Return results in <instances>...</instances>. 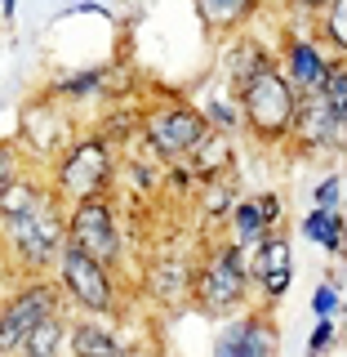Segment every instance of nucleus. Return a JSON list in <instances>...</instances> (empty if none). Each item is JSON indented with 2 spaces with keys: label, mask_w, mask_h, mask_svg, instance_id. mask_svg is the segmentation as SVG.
Returning a JSON list of instances; mask_svg holds the SVG:
<instances>
[{
  "label": "nucleus",
  "mask_w": 347,
  "mask_h": 357,
  "mask_svg": "<svg viewBox=\"0 0 347 357\" xmlns=\"http://www.w3.org/2000/svg\"><path fill=\"white\" fill-rule=\"evenodd\" d=\"M67 245H72L67 241V201L54 192V183L27 210L5 219L9 264L22 268V273H54Z\"/></svg>",
  "instance_id": "obj_1"
},
{
  "label": "nucleus",
  "mask_w": 347,
  "mask_h": 357,
  "mask_svg": "<svg viewBox=\"0 0 347 357\" xmlns=\"http://www.w3.org/2000/svg\"><path fill=\"white\" fill-rule=\"evenodd\" d=\"M250 290H254V268L250 250L241 241H214L196 264V286H192V304L205 317H236L250 308Z\"/></svg>",
  "instance_id": "obj_2"
},
{
  "label": "nucleus",
  "mask_w": 347,
  "mask_h": 357,
  "mask_svg": "<svg viewBox=\"0 0 347 357\" xmlns=\"http://www.w3.org/2000/svg\"><path fill=\"white\" fill-rule=\"evenodd\" d=\"M241 94V112H245V134L263 148H289L298 126V107L303 94L294 89V81L285 76L281 63H272L267 72H259L250 85L236 89Z\"/></svg>",
  "instance_id": "obj_3"
},
{
  "label": "nucleus",
  "mask_w": 347,
  "mask_h": 357,
  "mask_svg": "<svg viewBox=\"0 0 347 357\" xmlns=\"http://www.w3.org/2000/svg\"><path fill=\"white\" fill-rule=\"evenodd\" d=\"M120 174V156H116V143L107 134H85L67 148L58 161L49 165V183L67 206L72 201H85V197H107L111 183Z\"/></svg>",
  "instance_id": "obj_4"
},
{
  "label": "nucleus",
  "mask_w": 347,
  "mask_h": 357,
  "mask_svg": "<svg viewBox=\"0 0 347 357\" xmlns=\"http://www.w3.org/2000/svg\"><path fill=\"white\" fill-rule=\"evenodd\" d=\"M209 116L205 107L187 103V98H161V103H152L147 112H143V143L152 148V156L161 165H174V161H187L200 143L209 139Z\"/></svg>",
  "instance_id": "obj_5"
},
{
  "label": "nucleus",
  "mask_w": 347,
  "mask_h": 357,
  "mask_svg": "<svg viewBox=\"0 0 347 357\" xmlns=\"http://www.w3.org/2000/svg\"><path fill=\"white\" fill-rule=\"evenodd\" d=\"M67 304V290L54 273H31L9 290L5 299V312H0V353L5 357H18L22 340H27L31 326H40L45 317L63 312Z\"/></svg>",
  "instance_id": "obj_6"
},
{
  "label": "nucleus",
  "mask_w": 347,
  "mask_h": 357,
  "mask_svg": "<svg viewBox=\"0 0 347 357\" xmlns=\"http://www.w3.org/2000/svg\"><path fill=\"white\" fill-rule=\"evenodd\" d=\"M54 277L63 282L67 299L81 312H94V317H116L120 312V282H116V268L111 264L67 245L58 268H54Z\"/></svg>",
  "instance_id": "obj_7"
},
{
  "label": "nucleus",
  "mask_w": 347,
  "mask_h": 357,
  "mask_svg": "<svg viewBox=\"0 0 347 357\" xmlns=\"http://www.w3.org/2000/svg\"><path fill=\"white\" fill-rule=\"evenodd\" d=\"M67 241H72L76 250L111 264V268L120 264L125 237H120V215H116V206H111V192L107 197H85V201H72V206H67Z\"/></svg>",
  "instance_id": "obj_8"
},
{
  "label": "nucleus",
  "mask_w": 347,
  "mask_h": 357,
  "mask_svg": "<svg viewBox=\"0 0 347 357\" xmlns=\"http://www.w3.org/2000/svg\"><path fill=\"white\" fill-rule=\"evenodd\" d=\"M22 148L31 156H40V161H58V156L72 148V116H67V103L54 94H40L31 98V103H22Z\"/></svg>",
  "instance_id": "obj_9"
},
{
  "label": "nucleus",
  "mask_w": 347,
  "mask_h": 357,
  "mask_svg": "<svg viewBox=\"0 0 347 357\" xmlns=\"http://www.w3.org/2000/svg\"><path fill=\"white\" fill-rule=\"evenodd\" d=\"M289 148L303 152V156H339V152H347V121L325 103V94L303 98Z\"/></svg>",
  "instance_id": "obj_10"
},
{
  "label": "nucleus",
  "mask_w": 347,
  "mask_h": 357,
  "mask_svg": "<svg viewBox=\"0 0 347 357\" xmlns=\"http://www.w3.org/2000/svg\"><path fill=\"white\" fill-rule=\"evenodd\" d=\"M276 340H281V331H276L267 304L263 308H245V312L223 321L209 357H276Z\"/></svg>",
  "instance_id": "obj_11"
},
{
  "label": "nucleus",
  "mask_w": 347,
  "mask_h": 357,
  "mask_svg": "<svg viewBox=\"0 0 347 357\" xmlns=\"http://www.w3.org/2000/svg\"><path fill=\"white\" fill-rule=\"evenodd\" d=\"M334 63H339V54H334L330 45L316 36V31H303V36H289V40L281 45V67H285V76L294 81V89H298L303 98L321 94V89L330 85V72H334Z\"/></svg>",
  "instance_id": "obj_12"
},
{
  "label": "nucleus",
  "mask_w": 347,
  "mask_h": 357,
  "mask_svg": "<svg viewBox=\"0 0 347 357\" xmlns=\"http://www.w3.org/2000/svg\"><path fill=\"white\" fill-rule=\"evenodd\" d=\"M250 268H254V286H259L263 304H281L289 295V286H294V250H289V237L281 232H272L263 245H254L250 250Z\"/></svg>",
  "instance_id": "obj_13"
},
{
  "label": "nucleus",
  "mask_w": 347,
  "mask_h": 357,
  "mask_svg": "<svg viewBox=\"0 0 347 357\" xmlns=\"http://www.w3.org/2000/svg\"><path fill=\"white\" fill-rule=\"evenodd\" d=\"M276 63V54L267 50V45H259L254 36H245V31H236V36H227V45H223V76H227V85L232 89H241V85H250L259 72H267V67Z\"/></svg>",
  "instance_id": "obj_14"
},
{
  "label": "nucleus",
  "mask_w": 347,
  "mask_h": 357,
  "mask_svg": "<svg viewBox=\"0 0 347 357\" xmlns=\"http://www.w3.org/2000/svg\"><path fill=\"white\" fill-rule=\"evenodd\" d=\"M72 357H134V349L111 331V317L81 312L72 317Z\"/></svg>",
  "instance_id": "obj_15"
},
{
  "label": "nucleus",
  "mask_w": 347,
  "mask_h": 357,
  "mask_svg": "<svg viewBox=\"0 0 347 357\" xmlns=\"http://www.w3.org/2000/svg\"><path fill=\"white\" fill-rule=\"evenodd\" d=\"M192 286H196V264L161 255V259L147 268V290L161 304H187V299H192Z\"/></svg>",
  "instance_id": "obj_16"
},
{
  "label": "nucleus",
  "mask_w": 347,
  "mask_h": 357,
  "mask_svg": "<svg viewBox=\"0 0 347 357\" xmlns=\"http://www.w3.org/2000/svg\"><path fill=\"white\" fill-rule=\"evenodd\" d=\"M192 5H196V18L205 22V31L236 36V31H245V22H254L263 0H192Z\"/></svg>",
  "instance_id": "obj_17"
},
{
  "label": "nucleus",
  "mask_w": 347,
  "mask_h": 357,
  "mask_svg": "<svg viewBox=\"0 0 347 357\" xmlns=\"http://www.w3.org/2000/svg\"><path fill=\"white\" fill-rule=\"evenodd\" d=\"M298 232H303V241L316 245V250L343 255V245H347V215H343V210H316V206H307V215L298 219Z\"/></svg>",
  "instance_id": "obj_18"
},
{
  "label": "nucleus",
  "mask_w": 347,
  "mask_h": 357,
  "mask_svg": "<svg viewBox=\"0 0 347 357\" xmlns=\"http://www.w3.org/2000/svg\"><path fill=\"white\" fill-rule=\"evenodd\" d=\"M192 174L205 183V178H218V174H236V134H223V130H209V139L187 156Z\"/></svg>",
  "instance_id": "obj_19"
},
{
  "label": "nucleus",
  "mask_w": 347,
  "mask_h": 357,
  "mask_svg": "<svg viewBox=\"0 0 347 357\" xmlns=\"http://www.w3.org/2000/svg\"><path fill=\"white\" fill-rule=\"evenodd\" d=\"M236 174H218V178H205V183H196V210H200V223L205 228H218V223L232 219V210H236Z\"/></svg>",
  "instance_id": "obj_20"
},
{
  "label": "nucleus",
  "mask_w": 347,
  "mask_h": 357,
  "mask_svg": "<svg viewBox=\"0 0 347 357\" xmlns=\"http://www.w3.org/2000/svg\"><path fill=\"white\" fill-rule=\"evenodd\" d=\"M63 353H72V317L67 312H54L40 326H31L18 349V357H63Z\"/></svg>",
  "instance_id": "obj_21"
},
{
  "label": "nucleus",
  "mask_w": 347,
  "mask_h": 357,
  "mask_svg": "<svg viewBox=\"0 0 347 357\" xmlns=\"http://www.w3.org/2000/svg\"><path fill=\"white\" fill-rule=\"evenodd\" d=\"M272 223H267L263 215V206H259V197H241L236 201V210H232V219H227V237L232 241H241L245 250H254V245H263L267 237H272Z\"/></svg>",
  "instance_id": "obj_22"
},
{
  "label": "nucleus",
  "mask_w": 347,
  "mask_h": 357,
  "mask_svg": "<svg viewBox=\"0 0 347 357\" xmlns=\"http://www.w3.org/2000/svg\"><path fill=\"white\" fill-rule=\"evenodd\" d=\"M107 89V72L103 67H85V72H67L58 76L45 94H54V98H63V103H85V98H98Z\"/></svg>",
  "instance_id": "obj_23"
},
{
  "label": "nucleus",
  "mask_w": 347,
  "mask_h": 357,
  "mask_svg": "<svg viewBox=\"0 0 347 357\" xmlns=\"http://www.w3.org/2000/svg\"><path fill=\"white\" fill-rule=\"evenodd\" d=\"M205 116H209V126L223 130V134H245V112H241V94L232 89V94H209L205 103Z\"/></svg>",
  "instance_id": "obj_24"
},
{
  "label": "nucleus",
  "mask_w": 347,
  "mask_h": 357,
  "mask_svg": "<svg viewBox=\"0 0 347 357\" xmlns=\"http://www.w3.org/2000/svg\"><path fill=\"white\" fill-rule=\"evenodd\" d=\"M316 36L325 40L339 59H347V0H334L325 14L316 18Z\"/></svg>",
  "instance_id": "obj_25"
},
{
  "label": "nucleus",
  "mask_w": 347,
  "mask_h": 357,
  "mask_svg": "<svg viewBox=\"0 0 347 357\" xmlns=\"http://www.w3.org/2000/svg\"><path fill=\"white\" fill-rule=\"evenodd\" d=\"M321 94H325V103L339 112V116L347 121V59H339L334 63V72H330V85L321 89Z\"/></svg>",
  "instance_id": "obj_26"
},
{
  "label": "nucleus",
  "mask_w": 347,
  "mask_h": 357,
  "mask_svg": "<svg viewBox=\"0 0 347 357\" xmlns=\"http://www.w3.org/2000/svg\"><path fill=\"white\" fill-rule=\"evenodd\" d=\"M334 340H339V321H334V317H316V326H312V335H307L303 357H325Z\"/></svg>",
  "instance_id": "obj_27"
},
{
  "label": "nucleus",
  "mask_w": 347,
  "mask_h": 357,
  "mask_svg": "<svg viewBox=\"0 0 347 357\" xmlns=\"http://www.w3.org/2000/svg\"><path fill=\"white\" fill-rule=\"evenodd\" d=\"M339 308H343V290H339V282H334V277L312 290V317H334Z\"/></svg>",
  "instance_id": "obj_28"
},
{
  "label": "nucleus",
  "mask_w": 347,
  "mask_h": 357,
  "mask_svg": "<svg viewBox=\"0 0 347 357\" xmlns=\"http://www.w3.org/2000/svg\"><path fill=\"white\" fill-rule=\"evenodd\" d=\"M312 206L316 210H343V174H325L312 188Z\"/></svg>",
  "instance_id": "obj_29"
},
{
  "label": "nucleus",
  "mask_w": 347,
  "mask_h": 357,
  "mask_svg": "<svg viewBox=\"0 0 347 357\" xmlns=\"http://www.w3.org/2000/svg\"><path fill=\"white\" fill-rule=\"evenodd\" d=\"M259 206H263L267 223H272V228L281 232V219H285V201H281V192H259Z\"/></svg>",
  "instance_id": "obj_30"
},
{
  "label": "nucleus",
  "mask_w": 347,
  "mask_h": 357,
  "mask_svg": "<svg viewBox=\"0 0 347 357\" xmlns=\"http://www.w3.org/2000/svg\"><path fill=\"white\" fill-rule=\"evenodd\" d=\"M285 5L294 9V14H303V18H321V14L334 5V0H285Z\"/></svg>",
  "instance_id": "obj_31"
},
{
  "label": "nucleus",
  "mask_w": 347,
  "mask_h": 357,
  "mask_svg": "<svg viewBox=\"0 0 347 357\" xmlns=\"http://www.w3.org/2000/svg\"><path fill=\"white\" fill-rule=\"evenodd\" d=\"M0 14H5V22H14V14H18V0H0Z\"/></svg>",
  "instance_id": "obj_32"
},
{
  "label": "nucleus",
  "mask_w": 347,
  "mask_h": 357,
  "mask_svg": "<svg viewBox=\"0 0 347 357\" xmlns=\"http://www.w3.org/2000/svg\"><path fill=\"white\" fill-rule=\"evenodd\" d=\"M343 215H347V210H343ZM339 259H343V268H347V245H343V255H339Z\"/></svg>",
  "instance_id": "obj_33"
}]
</instances>
